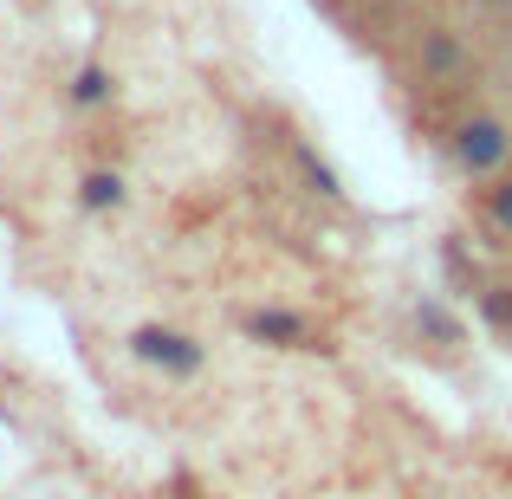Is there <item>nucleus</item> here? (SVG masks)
I'll return each mask as SVG.
<instances>
[{"instance_id":"nucleus-2","label":"nucleus","mask_w":512,"mask_h":499,"mask_svg":"<svg viewBox=\"0 0 512 499\" xmlns=\"http://www.w3.org/2000/svg\"><path fill=\"white\" fill-rule=\"evenodd\" d=\"M130 357L150 363V370H163V376H175V383H188V376L208 370V344L188 337V331H175V325H163V318H143V325L130 331Z\"/></svg>"},{"instance_id":"nucleus-5","label":"nucleus","mask_w":512,"mask_h":499,"mask_svg":"<svg viewBox=\"0 0 512 499\" xmlns=\"http://www.w3.org/2000/svg\"><path fill=\"white\" fill-rule=\"evenodd\" d=\"M130 201V182L117 169H85L78 175V208L85 214H117Z\"/></svg>"},{"instance_id":"nucleus-6","label":"nucleus","mask_w":512,"mask_h":499,"mask_svg":"<svg viewBox=\"0 0 512 499\" xmlns=\"http://www.w3.org/2000/svg\"><path fill=\"white\" fill-rule=\"evenodd\" d=\"M292 163H299V175H305V188H312L318 201H331V208H344V182H338V169L325 163V156L312 150L305 137H292Z\"/></svg>"},{"instance_id":"nucleus-4","label":"nucleus","mask_w":512,"mask_h":499,"mask_svg":"<svg viewBox=\"0 0 512 499\" xmlns=\"http://www.w3.org/2000/svg\"><path fill=\"white\" fill-rule=\"evenodd\" d=\"M467 65H474V52H467V39L454 33V26H428V33L415 39V78H422V85H454Z\"/></svg>"},{"instance_id":"nucleus-1","label":"nucleus","mask_w":512,"mask_h":499,"mask_svg":"<svg viewBox=\"0 0 512 499\" xmlns=\"http://www.w3.org/2000/svg\"><path fill=\"white\" fill-rule=\"evenodd\" d=\"M448 163L467 175V182H500L512 163V117L500 111H467L454 117L448 130Z\"/></svg>"},{"instance_id":"nucleus-9","label":"nucleus","mask_w":512,"mask_h":499,"mask_svg":"<svg viewBox=\"0 0 512 499\" xmlns=\"http://www.w3.org/2000/svg\"><path fill=\"white\" fill-rule=\"evenodd\" d=\"M415 318H422V325H428V331H435V337H441V344H461V325H454V318H448V312H441V305H435V299H422V305H415Z\"/></svg>"},{"instance_id":"nucleus-7","label":"nucleus","mask_w":512,"mask_h":499,"mask_svg":"<svg viewBox=\"0 0 512 499\" xmlns=\"http://www.w3.org/2000/svg\"><path fill=\"white\" fill-rule=\"evenodd\" d=\"M65 98H72L78 111H98V104L117 98V72H111V65H98V59H85L72 72V85H65Z\"/></svg>"},{"instance_id":"nucleus-8","label":"nucleus","mask_w":512,"mask_h":499,"mask_svg":"<svg viewBox=\"0 0 512 499\" xmlns=\"http://www.w3.org/2000/svg\"><path fill=\"white\" fill-rule=\"evenodd\" d=\"M487 221H493V234H506V240H512V175L487 182Z\"/></svg>"},{"instance_id":"nucleus-3","label":"nucleus","mask_w":512,"mask_h":499,"mask_svg":"<svg viewBox=\"0 0 512 499\" xmlns=\"http://www.w3.org/2000/svg\"><path fill=\"white\" fill-rule=\"evenodd\" d=\"M240 331H247L253 344H273V350H331L325 331L305 312H286V305H253V312H240Z\"/></svg>"}]
</instances>
